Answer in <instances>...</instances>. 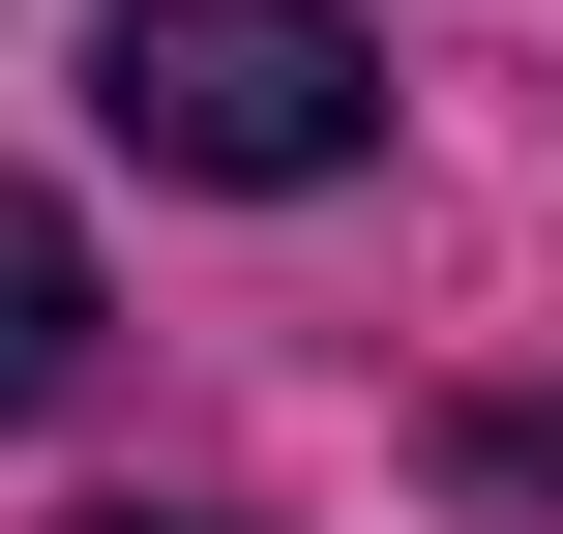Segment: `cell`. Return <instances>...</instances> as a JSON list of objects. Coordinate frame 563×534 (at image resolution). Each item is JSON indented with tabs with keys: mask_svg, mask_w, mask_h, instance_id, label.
<instances>
[{
	"mask_svg": "<svg viewBox=\"0 0 563 534\" xmlns=\"http://www.w3.org/2000/svg\"><path fill=\"white\" fill-rule=\"evenodd\" d=\"M89 89H119V149H148V178H238V208H297V178H356V149H386L356 0H119V30H89Z\"/></svg>",
	"mask_w": 563,
	"mask_h": 534,
	"instance_id": "cell-1",
	"label": "cell"
},
{
	"mask_svg": "<svg viewBox=\"0 0 563 534\" xmlns=\"http://www.w3.org/2000/svg\"><path fill=\"white\" fill-rule=\"evenodd\" d=\"M59 386H89V238L0 178V416H59Z\"/></svg>",
	"mask_w": 563,
	"mask_h": 534,
	"instance_id": "cell-2",
	"label": "cell"
},
{
	"mask_svg": "<svg viewBox=\"0 0 563 534\" xmlns=\"http://www.w3.org/2000/svg\"><path fill=\"white\" fill-rule=\"evenodd\" d=\"M89 534H208V505H89Z\"/></svg>",
	"mask_w": 563,
	"mask_h": 534,
	"instance_id": "cell-3",
	"label": "cell"
}]
</instances>
